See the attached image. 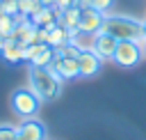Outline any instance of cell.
Instances as JSON below:
<instances>
[{"label": "cell", "instance_id": "obj_25", "mask_svg": "<svg viewBox=\"0 0 146 140\" xmlns=\"http://www.w3.org/2000/svg\"><path fill=\"white\" fill-rule=\"evenodd\" d=\"M41 5H46V7H55V0H39Z\"/></svg>", "mask_w": 146, "mask_h": 140}, {"label": "cell", "instance_id": "obj_29", "mask_svg": "<svg viewBox=\"0 0 146 140\" xmlns=\"http://www.w3.org/2000/svg\"><path fill=\"white\" fill-rule=\"evenodd\" d=\"M144 55H146V50H144Z\"/></svg>", "mask_w": 146, "mask_h": 140}, {"label": "cell", "instance_id": "obj_19", "mask_svg": "<svg viewBox=\"0 0 146 140\" xmlns=\"http://www.w3.org/2000/svg\"><path fill=\"white\" fill-rule=\"evenodd\" d=\"M87 7L105 14V11H110V9L114 7V0H87Z\"/></svg>", "mask_w": 146, "mask_h": 140}, {"label": "cell", "instance_id": "obj_23", "mask_svg": "<svg viewBox=\"0 0 146 140\" xmlns=\"http://www.w3.org/2000/svg\"><path fill=\"white\" fill-rule=\"evenodd\" d=\"M82 2H84V0H55V7L62 11V9H66V7H82Z\"/></svg>", "mask_w": 146, "mask_h": 140}, {"label": "cell", "instance_id": "obj_21", "mask_svg": "<svg viewBox=\"0 0 146 140\" xmlns=\"http://www.w3.org/2000/svg\"><path fill=\"white\" fill-rule=\"evenodd\" d=\"M18 138V129L11 124H0V140H16Z\"/></svg>", "mask_w": 146, "mask_h": 140}, {"label": "cell", "instance_id": "obj_10", "mask_svg": "<svg viewBox=\"0 0 146 140\" xmlns=\"http://www.w3.org/2000/svg\"><path fill=\"white\" fill-rule=\"evenodd\" d=\"M0 57L7 62V64H21L23 62V44H18L14 37L5 39V46L0 50Z\"/></svg>", "mask_w": 146, "mask_h": 140}, {"label": "cell", "instance_id": "obj_9", "mask_svg": "<svg viewBox=\"0 0 146 140\" xmlns=\"http://www.w3.org/2000/svg\"><path fill=\"white\" fill-rule=\"evenodd\" d=\"M116 46H119V39H114L112 34L98 32V34H96V41H94V53L105 62V60H112V57H114Z\"/></svg>", "mask_w": 146, "mask_h": 140}, {"label": "cell", "instance_id": "obj_8", "mask_svg": "<svg viewBox=\"0 0 146 140\" xmlns=\"http://www.w3.org/2000/svg\"><path fill=\"white\" fill-rule=\"evenodd\" d=\"M16 129L21 140H46V126L34 117H25Z\"/></svg>", "mask_w": 146, "mask_h": 140}, {"label": "cell", "instance_id": "obj_26", "mask_svg": "<svg viewBox=\"0 0 146 140\" xmlns=\"http://www.w3.org/2000/svg\"><path fill=\"white\" fill-rule=\"evenodd\" d=\"M2 46H5V37L0 34V50H2Z\"/></svg>", "mask_w": 146, "mask_h": 140}, {"label": "cell", "instance_id": "obj_13", "mask_svg": "<svg viewBox=\"0 0 146 140\" xmlns=\"http://www.w3.org/2000/svg\"><path fill=\"white\" fill-rule=\"evenodd\" d=\"M94 41H96V34H91V32H82V30H71V44H73L80 53L94 50Z\"/></svg>", "mask_w": 146, "mask_h": 140}, {"label": "cell", "instance_id": "obj_22", "mask_svg": "<svg viewBox=\"0 0 146 140\" xmlns=\"http://www.w3.org/2000/svg\"><path fill=\"white\" fill-rule=\"evenodd\" d=\"M39 46H41V44H27V46H23V62H27V64H30V60L36 55Z\"/></svg>", "mask_w": 146, "mask_h": 140}, {"label": "cell", "instance_id": "obj_28", "mask_svg": "<svg viewBox=\"0 0 146 140\" xmlns=\"http://www.w3.org/2000/svg\"><path fill=\"white\" fill-rule=\"evenodd\" d=\"M84 5H87V0H84V2H82V7H84Z\"/></svg>", "mask_w": 146, "mask_h": 140}, {"label": "cell", "instance_id": "obj_1", "mask_svg": "<svg viewBox=\"0 0 146 140\" xmlns=\"http://www.w3.org/2000/svg\"><path fill=\"white\" fill-rule=\"evenodd\" d=\"M100 32L112 34L119 41H137V39L146 37L144 34V21H137L132 16H119V14L105 16Z\"/></svg>", "mask_w": 146, "mask_h": 140}, {"label": "cell", "instance_id": "obj_16", "mask_svg": "<svg viewBox=\"0 0 146 140\" xmlns=\"http://www.w3.org/2000/svg\"><path fill=\"white\" fill-rule=\"evenodd\" d=\"M43 5L39 0H18V16H25V18H32Z\"/></svg>", "mask_w": 146, "mask_h": 140}, {"label": "cell", "instance_id": "obj_4", "mask_svg": "<svg viewBox=\"0 0 146 140\" xmlns=\"http://www.w3.org/2000/svg\"><path fill=\"white\" fill-rule=\"evenodd\" d=\"M141 57H144V50H141L135 41H119L116 53H114L112 60H114L119 67H123V69H132V67H137V64L141 62Z\"/></svg>", "mask_w": 146, "mask_h": 140}, {"label": "cell", "instance_id": "obj_27", "mask_svg": "<svg viewBox=\"0 0 146 140\" xmlns=\"http://www.w3.org/2000/svg\"><path fill=\"white\" fill-rule=\"evenodd\" d=\"M144 34H146V21H144Z\"/></svg>", "mask_w": 146, "mask_h": 140}, {"label": "cell", "instance_id": "obj_12", "mask_svg": "<svg viewBox=\"0 0 146 140\" xmlns=\"http://www.w3.org/2000/svg\"><path fill=\"white\" fill-rule=\"evenodd\" d=\"M46 30H48V44H50L52 48H59V46H64V44L71 41V30H66V28L59 25V23H55V25H50V28H46Z\"/></svg>", "mask_w": 146, "mask_h": 140}, {"label": "cell", "instance_id": "obj_6", "mask_svg": "<svg viewBox=\"0 0 146 140\" xmlns=\"http://www.w3.org/2000/svg\"><path fill=\"white\" fill-rule=\"evenodd\" d=\"M50 69H52L62 80H71V78H78V76H80L78 57H62V55H55Z\"/></svg>", "mask_w": 146, "mask_h": 140}, {"label": "cell", "instance_id": "obj_14", "mask_svg": "<svg viewBox=\"0 0 146 140\" xmlns=\"http://www.w3.org/2000/svg\"><path fill=\"white\" fill-rule=\"evenodd\" d=\"M80 11L82 7H66L59 11V25H64L66 30H78V23H80Z\"/></svg>", "mask_w": 146, "mask_h": 140}, {"label": "cell", "instance_id": "obj_5", "mask_svg": "<svg viewBox=\"0 0 146 140\" xmlns=\"http://www.w3.org/2000/svg\"><path fill=\"white\" fill-rule=\"evenodd\" d=\"M103 21H105V14L103 11H96L91 7H82L80 11V23H78V30L82 32H91V34H98L100 28H103Z\"/></svg>", "mask_w": 146, "mask_h": 140}, {"label": "cell", "instance_id": "obj_18", "mask_svg": "<svg viewBox=\"0 0 146 140\" xmlns=\"http://www.w3.org/2000/svg\"><path fill=\"white\" fill-rule=\"evenodd\" d=\"M0 14L18 16V0H0Z\"/></svg>", "mask_w": 146, "mask_h": 140}, {"label": "cell", "instance_id": "obj_11", "mask_svg": "<svg viewBox=\"0 0 146 140\" xmlns=\"http://www.w3.org/2000/svg\"><path fill=\"white\" fill-rule=\"evenodd\" d=\"M30 21H32L36 28H50V25H55V23L59 21V9H57V7H46V5H43Z\"/></svg>", "mask_w": 146, "mask_h": 140}, {"label": "cell", "instance_id": "obj_15", "mask_svg": "<svg viewBox=\"0 0 146 140\" xmlns=\"http://www.w3.org/2000/svg\"><path fill=\"white\" fill-rule=\"evenodd\" d=\"M52 60H55V48L50 44H41L36 55L30 60V67H50Z\"/></svg>", "mask_w": 146, "mask_h": 140}, {"label": "cell", "instance_id": "obj_7", "mask_svg": "<svg viewBox=\"0 0 146 140\" xmlns=\"http://www.w3.org/2000/svg\"><path fill=\"white\" fill-rule=\"evenodd\" d=\"M78 67H80V76H82V78H94V76L100 73L103 60H100L94 50H87V53H80V55H78Z\"/></svg>", "mask_w": 146, "mask_h": 140}, {"label": "cell", "instance_id": "obj_2", "mask_svg": "<svg viewBox=\"0 0 146 140\" xmlns=\"http://www.w3.org/2000/svg\"><path fill=\"white\" fill-rule=\"evenodd\" d=\"M62 78L50 67H30V90L41 101H52L62 92Z\"/></svg>", "mask_w": 146, "mask_h": 140}, {"label": "cell", "instance_id": "obj_17", "mask_svg": "<svg viewBox=\"0 0 146 140\" xmlns=\"http://www.w3.org/2000/svg\"><path fill=\"white\" fill-rule=\"evenodd\" d=\"M14 30H16V16L0 14V34L5 39H9V37H14Z\"/></svg>", "mask_w": 146, "mask_h": 140}, {"label": "cell", "instance_id": "obj_3", "mask_svg": "<svg viewBox=\"0 0 146 140\" xmlns=\"http://www.w3.org/2000/svg\"><path fill=\"white\" fill-rule=\"evenodd\" d=\"M39 106H41V99H39L30 87H18V90L11 92V110H14L18 117L25 119V117L36 115Z\"/></svg>", "mask_w": 146, "mask_h": 140}, {"label": "cell", "instance_id": "obj_20", "mask_svg": "<svg viewBox=\"0 0 146 140\" xmlns=\"http://www.w3.org/2000/svg\"><path fill=\"white\" fill-rule=\"evenodd\" d=\"M55 55H62V57H78V55H80V50L68 41V44H64V46L55 48Z\"/></svg>", "mask_w": 146, "mask_h": 140}, {"label": "cell", "instance_id": "obj_24", "mask_svg": "<svg viewBox=\"0 0 146 140\" xmlns=\"http://www.w3.org/2000/svg\"><path fill=\"white\" fill-rule=\"evenodd\" d=\"M36 44H48V30L46 28H36Z\"/></svg>", "mask_w": 146, "mask_h": 140}]
</instances>
